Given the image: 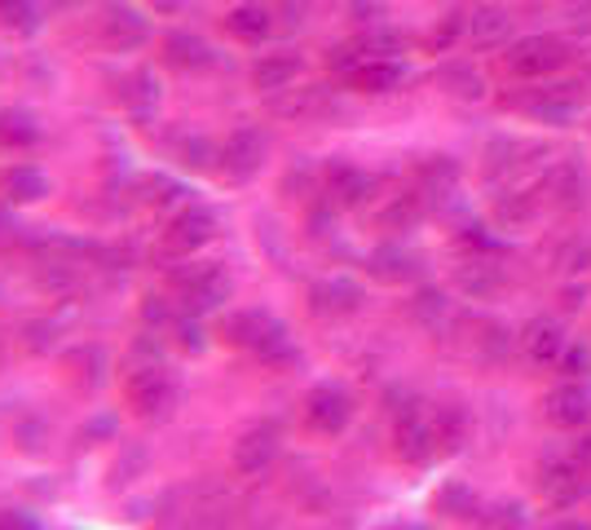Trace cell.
I'll return each instance as SVG.
<instances>
[{
	"label": "cell",
	"mask_w": 591,
	"mask_h": 530,
	"mask_svg": "<svg viewBox=\"0 0 591 530\" xmlns=\"http://www.w3.org/2000/svg\"><path fill=\"white\" fill-rule=\"evenodd\" d=\"M225 341L252 350L270 367H292L300 358L296 341L287 337V328L279 323L270 309H239V314H229L225 318Z\"/></svg>",
	"instance_id": "cell-1"
},
{
	"label": "cell",
	"mask_w": 591,
	"mask_h": 530,
	"mask_svg": "<svg viewBox=\"0 0 591 530\" xmlns=\"http://www.w3.org/2000/svg\"><path fill=\"white\" fill-rule=\"evenodd\" d=\"M569 62V45L556 40V36H525L508 49V71L521 75V80H539V75H552Z\"/></svg>",
	"instance_id": "cell-2"
},
{
	"label": "cell",
	"mask_w": 591,
	"mask_h": 530,
	"mask_svg": "<svg viewBox=\"0 0 591 530\" xmlns=\"http://www.w3.org/2000/svg\"><path fill=\"white\" fill-rule=\"evenodd\" d=\"M348 420H353V393L344 385H318L309 398H305V424L314 434H344L348 429Z\"/></svg>",
	"instance_id": "cell-3"
},
{
	"label": "cell",
	"mask_w": 591,
	"mask_h": 530,
	"mask_svg": "<svg viewBox=\"0 0 591 530\" xmlns=\"http://www.w3.org/2000/svg\"><path fill=\"white\" fill-rule=\"evenodd\" d=\"M129 402L138 407V415L146 420H164L177 407V380L168 376V367H142L129 376Z\"/></svg>",
	"instance_id": "cell-4"
},
{
	"label": "cell",
	"mask_w": 591,
	"mask_h": 530,
	"mask_svg": "<svg viewBox=\"0 0 591 530\" xmlns=\"http://www.w3.org/2000/svg\"><path fill=\"white\" fill-rule=\"evenodd\" d=\"M393 443H398V456L406 464H428L441 447H437V429H433V415L419 411L415 402L398 411V429H393Z\"/></svg>",
	"instance_id": "cell-5"
},
{
	"label": "cell",
	"mask_w": 591,
	"mask_h": 530,
	"mask_svg": "<svg viewBox=\"0 0 591 530\" xmlns=\"http://www.w3.org/2000/svg\"><path fill=\"white\" fill-rule=\"evenodd\" d=\"M517 345H521V354H525L534 367H556V363H560V354L569 350V341H565V328L556 323L552 314H534L530 323L521 328Z\"/></svg>",
	"instance_id": "cell-6"
},
{
	"label": "cell",
	"mask_w": 591,
	"mask_h": 530,
	"mask_svg": "<svg viewBox=\"0 0 591 530\" xmlns=\"http://www.w3.org/2000/svg\"><path fill=\"white\" fill-rule=\"evenodd\" d=\"M547 420L556 429H587L591 424V389L582 380H565L547 393Z\"/></svg>",
	"instance_id": "cell-7"
},
{
	"label": "cell",
	"mask_w": 591,
	"mask_h": 530,
	"mask_svg": "<svg viewBox=\"0 0 591 530\" xmlns=\"http://www.w3.org/2000/svg\"><path fill=\"white\" fill-rule=\"evenodd\" d=\"M279 456V429L274 424H257V429H248L239 443H234V469H239L244 478H257L274 464Z\"/></svg>",
	"instance_id": "cell-8"
},
{
	"label": "cell",
	"mask_w": 591,
	"mask_h": 530,
	"mask_svg": "<svg viewBox=\"0 0 591 530\" xmlns=\"http://www.w3.org/2000/svg\"><path fill=\"white\" fill-rule=\"evenodd\" d=\"M587 473H591V469H582V464L569 456V460L547 464L543 478H539V486H543V495H547L556 508H569V504H578V499L587 495Z\"/></svg>",
	"instance_id": "cell-9"
},
{
	"label": "cell",
	"mask_w": 591,
	"mask_h": 530,
	"mask_svg": "<svg viewBox=\"0 0 591 530\" xmlns=\"http://www.w3.org/2000/svg\"><path fill=\"white\" fill-rule=\"evenodd\" d=\"M309 305H314V314H322V318L358 314V309H363V287L353 283V279H344V274H335V279H327V283H318V287L309 292Z\"/></svg>",
	"instance_id": "cell-10"
},
{
	"label": "cell",
	"mask_w": 591,
	"mask_h": 530,
	"mask_svg": "<svg viewBox=\"0 0 591 530\" xmlns=\"http://www.w3.org/2000/svg\"><path fill=\"white\" fill-rule=\"evenodd\" d=\"M177 283H181V292H186V305H194V309H216V305L229 301V279H225V270H216V266H199V270L181 274Z\"/></svg>",
	"instance_id": "cell-11"
},
{
	"label": "cell",
	"mask_w": 591,
	"mask_h": 530,
	"mask_svg": "<svg viewBox=\"0 0 591 530\" xmlns=\"http://www.w3.org/2000/svg\"><path fill=\"white\" fill-rule=\"evenodd\" d=\"M261 160H265V138L257 133V129H239V133H229V142H225V151H221V164H225V173L229 177H252L257 168H261Z\"/></svg>",
	"instance_id": "cell-12"
},
{
	"label": "cell",
	"mask_w": 591,
	"mask_h": 530,
	"mask_svg": "<svg viewBox=\"0 0 591 530\" xmlns=\"http://www.w3.org/2000/svg\"><path fill=\"white\" fill-rule=\"evenodd\" d=\"M512 36V10L508 5H477L468 19V40L477 45V49H490V45H504Z\"/></svg>",
	"instance_id": "cell-13"
},
{
	"label": "cell",
	"mask_w": 591,
	"mask_h": 530,
	"mask_svg": "<svg viewBox=\"0 0 591 530\" xmlns=\"http://www.w3.org/2000/svg\"><path fill=\"white\" fill-rule=\"evenodd\" d=\"M525 111L543 125H569L578 116V93L569 84H556V89H539L534 97H525Z\"/></svg>",
	"instance_id": "cell-14"
},
{
	"label": "cell",
	"mask_w": 591,
	"mask_h": 530,
	"mask_svg": "<svg viewBox=\"0 0 591 530\" xmlns=\"http://www.w3.org/2000/svg\"><path fill=\"white\" fill-rule=\"evenodd\" d=\"M212 235H216V217H212L208 208H186L181 217L168 226V244H173L177 252H194V248H203Z\"/></svg>",
	"instance_id": "cell-15"
},
{
	"label": "cell",
	"mask_w": 591,
	"mask_h": 530,
	"mask_svg": "<svg viewBox=\"0 0 591 530\" xmlns=\"http://www.w3.org/2000/svg\"><path fill=\"white\" fill-rule=\"evenodd\" d=\"M433 429H437V447H441V451H459V447L468 443L472 415H468V407L446 402V407H437V411H433Z\"/></svg>",
	"instance_id": "cell-16"
},
{
	"label": "cell",
	"mask_w": 591,
	"mask_h": 530,
	"mask_svg": "<svg viewBox=\"0 0 591 530\" xmlns=\"http://www.w3.org/2000/svg\"><path fill=\"white\" fill-rule=\"evenodd\" d=\"M459 287H463L468 296H477V301H490L495 292L508 287V274H504L499 261H472V266L459 270Z\"/></svg>",
	"instance_id": "cell-17"
},
{
	"label": "cell",
	"mask_w": 591,
	"mask_h": 530,
	"mask_svg": "<svg viewBox=\"0 0 591 530\" xmlns=\"http://www.w3.org/2000/svg\"><path fill=\"white\" fill-rule=\"evenodd\" d=\"M380 283H406V279H415L419 274V257H411L406 248H376L371 252V266H367Z\"/></svg>",
	"instance_id": "cell-18"
},
{
	"label": "cell",
	"mask_w": 591,
	"mask_h": 530,
	"mask_svg": "<svg viewBox=\"0 0 591 530\" xmlns=\"http://www.w3.org/2000/svg\"><path fill=\"white\" fill-rule=\"evenodd\" d=\"M402 62H393V58H367L363 67H353V84L358 89H367V93H389V89H398L402 84Z\"/></svg>",
	"instance_id": "cell-19"
},
{
	"label": "cell",
	"mask_w": 591,
	"mask_h": 530,
	"mask_svg": "<svg viewBox=\"0 0 591 530\" xmlns=\"http://www.w3.org/2000/svg\"><path fill=\"white\" fill-rule=\"evenodd\" d=\"M327 181H331V195H335V203H344V208L363 203V199L371 195V177H367V173H358L353 164H335V168L327 173Z\"/></svg>",
	"instance_id": "cell-20"
},
{
	"label": "cell",
	"mask_w": 591,
	"mask_h": 530,
	"mask_svg": "<svg viewBox=\"0 0 591 530\" xmlns=\"http://www.w3.org/2000/svg\"><path fill=\"white\" fill-rule=\"evenodd\" d=\"M225 27H229V36L234 40H248V45H257V40H265L270 36V5H244V10H234L229 19H225Z\"/></svg>",
	"instance_id": "cell-21"
},
{
	"label": "cell",
	"mask_w": 591,
	"mask_h": 530,
	"mask_svg": "<svg viewBox=\"0 0 591 530\" xmlns=\"http://www.w3.org/2000/svg\"><path fill=\"white\" fill-rule=\"evenodd\" d=\"M433 504H437V513H446V517H454V521H468V517L482 513V504H477V495H472L468 482H446Z\"/></svg>",
	"instance_id": "cell-22"
},
{
	"label": "cell",
	"mask_w": 591,
	"mask_h": 530,
	"mask_svg": "<svg viewBox=\"0 0 591 530\" xmlns=\"http://www.w3.org/2000/svg\"><path fill=\"white\" fill-rule=\"evenodd\" d=\"M296 71H300V58L296 54H270V58L257 62L252 80H257V89H287L296 80Z\"/></svg>",
	"instance_id": "cell-23"
},
{
	"label": "cell",
	"mask_w": 591,
	"mask_h": 530,
	"mask_svg": "<svg viewBox=\"0 0 591 530\" xmlns=\"http://www.w3.org/2000/svg\"><path fill=\"white\" fill-rule=\"evenodd\" d=\"M547 190H552V199H556L560 208H574V203L582 199V173H578V164H574V160H560V164L547 173Z\"/></svg>",
	"instance_id": "cell-24"
},
{
	"label": "cell",
	"mask_w": 591,
	"mask_h": 530,
	"mask_svg": "<svg viewBox=\"0 0 591 530\" xmlns=\"http://www.w3.org/2000/svg\"><path fill=\"white\" fill-rule=\"evenodd\" d=\"M419 217H424V199H419V195H402V199L385 212V217H380V226H385V231H411Z\"/></svg>",
	"instance_id": "cell-25"
},
{
	"label": "cell",
	"mask_w": 591,
	"mask_h": 530,
	"mask_svg": "<svg viewBox=\"0 0 591 530\" xmlns=\"http://www.w3.org/2000/svg\"><path fill=\"white\" fill-rule=\"evenodd\" d=\"M10 195L14 199H40L45 195V177L36 168H14L10 173Z\"/></svg>",
	"instance_id": "cell-26"
},
{
	"label": "cell",
	"mask_w": 591,
	"mask_h": 530,
	"mask_svg": "<svg viewBox=\"0 0 591 530\" xmlns=\"http://www.w3.org/2000/svg\"><path fill=\"white\" fill-rule=\"evenodd\" d=\"M556 367H560L569 380H582V376L591 372V350H587V345H569V350L560 354V363H556Z\"/></svg>",
	"instance_id": "cell-27"
},
{
	"label": "cell",
	"mask_w": 591,
	"mask_h": 530,
	"mask_svg": "<svg viewBox=\"0 0 591 530\" xmlns=\"http://www.w3.org/2000/svg\"><path fill=\"white\" fill-rule=\"evenodd\" d=\"M446 84H454L450 93H459V97H482V93H486V84H482V75H472V71H463V67H454V71H446Z\"/></svg>",
	"instance_id": "cell-28"
},
{
	"label": "cell",
	"mask_w": 591,
	"mask_h": 530,
	"mask_svg": "<svg viewBox=\"0 0 591 530\" xmlns=\"http://www.w3.org/2000/svg\"><path fill=\"white\" fill-rule=\"evenodd\" d=\"M415 314L424 318V323H433V318H446V301H441V292L424 287V292L415 296Z\"/></svg>",
	"instance_id": "cell-29"
},
{
	"label": "cell",
	"mask_w": 591,
	"mask_h": 530,
	"mask_svg": "<svg viewBox=\"0 0 591 530\" xmlns=\"http://www.w3.org/2000/svg\"><path fill=\"white\" fill-rule=\"evenodd\" d=\"M168 49H173V62H181V67H203V62H208V58H203L208 49H203L199 40H173Z\"/></svg>",
	"instance_id": "cell-30"
},
{
	"label": "cell",
	"mask_w": 591,
	"mask_h": 530,
	"mask_svg": "<svg viewBox=\"0 0 591 530\" xmlns=\"http://www.w3.org/2000/svg\"><path fill=\"white\" fill-rule=\"evenodd\" d=\"M168 318H173V309H168L164 296H146V301H142V323H146V328H164Z\"/></svg>",
	"instance_id": "cell-31"
},
{
	"label": "cell",
	"mask_w": 591,
	"mask_h": 530,
	"mask_svg": "<svg viewBox=\"0 0 591 530\" xmlns=\"http://www.w3.org/2000/svg\"><path fill=\"white\" fill-rule=\"evenodd\" d=\"M486 530H521V508L504 504V508L486 513Z\"/></svg>",
	"instance_id": "cell-32"
},
{
	"label": "cell",
	"mask_w": 591,
	"mask_h": 530,
	"mask_svg": "<svg viewBox=\"0 0 591 530\" xmlns=\"http://www.w3.org/2000/svg\"><path fill=\"white\" fill-rule=\"evenodd\" d=\"M0 530H40V521H36L32 513L10 508V513H0Z\"/></svg>",
	"instance_id": "cell-33"
},
{
	"label": "cell",
	"mask_w": 591,
	"mask_h": 530,
	"mask_svg": "<svg viewBox=\"0 0 591 530\" xmlns=\"http://www.w3.org/2000/svg\"><path fill=\"white\" fill-rule=\"evenodd\" d=\"M177 341L186 350H203V328L194 323V318H181V323H177Z\"/></svg>",
	"instance_id": "cell-34"
},
{
	"label": "cell",
	"mask_w": 591,
	"mask_h": 530,
	"mask_svg": "<svg viewBox=\"0 0 591 530\" xmlns=\"http://www.w3.org/2000/svg\"><path fill=\"white\" fill-rule=\"evenodd\" d=\"M138 469H146V451H133L125 464H115V478H110V482H115V486H120V482H133L129 473H138Z\"/></svg>",
	"instance_id": "cell-35"
},
{
	"label": "cell",
	"mask_w": 591,
	"mask_h": 530,
	"mask_svg": "<svg viewBox=\"0 0 591 530\" xmlns=\"http://www.w3.org/2000/svg\"><path fill=\"white\" fill-rule=\"evenodd\" d=\"M0 14H5V23H27L32 19L27 0H0Z\"/></svg>",
	"instance_id": "cell-36"
},
{
	"label": "cell",
	"mask_w": 591,
	"mask_h": 530,
	"mask_svg": "<svg viewBox=\"0 0 591 530\" xmlns=\"http://www.w3.org/2000/svg\"><path fill=\"white\" fill-rule=\"evenodd\" d=\"M574 460H578L582 469H591V424H587V434L574 443Z\"/></svg>",
	"instance_id": "cell-37"
},
{
	"label": "cell",
	"mask_w": 591,
	"mask_h": 530,
	"mask_svg": "<svg viewBox=\"0 0 591 530\" xmlns=\"http://www.w3.org/2000/svg\"><path fill=\"white\" fill-rule=\"evenodd\" d=\"M151 5H155V10H177L181 0H151Z\"/></svg>",
	"instance_id": "cell-38"
},
{
	"label": "cell",
	"mask_w": 591,
	"mask_h": 530,
	"mask_svg": "<svg viewBox=\"0 0 591 530\" xmlns=\"http://www.w3.org/2000/svg\"><path fill=\"white\" fill-rule=\"evenodd\" d=\"M552 530H587V526H578V521H556Z\"/></svg>",
	"instance_id": "cell-39"
},
{
	"label": "cell",
	"mask_w": 591,
	"mask_h": 530,
	"mask_svg": "<svg viewBox=\"0 0 591 530\" xmlns=\"http://www.w3.org/2000/svg\"><path fill=\"white\" fill-rule=\"evenodd\" d=\"M389 530H424V526H389Z\"/></svg>",
	"instance_id": "cell-40"
},
{
	"label": "cell",
	"mask_w": 591,
	"mask_h": 530,
	"mask_svg": "<svg viewBox=\"0 0 591 530\" xmlns=\"http://www.w3.org/2000/svg\"><path fill=\"white\" fill-rule=\"evenodd\" d=\"M587 75H591V71H587Z\"/></svg>",
	"instance_id": "cell-41"
}]
</instances>
